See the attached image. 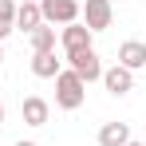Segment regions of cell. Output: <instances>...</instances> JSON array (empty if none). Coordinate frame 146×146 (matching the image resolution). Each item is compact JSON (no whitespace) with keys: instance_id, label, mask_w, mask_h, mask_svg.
<instances>
[{"instance_id":"1","label":"cell","mask_w":146,"mask_h":146,"mask_svg":"<svg viewBox=\"0 0 146 146\" xmlns=\"http://www.w3.org/2000/svg\"><path fill=\"white\" fill-rule=\"evenodd\" d=\"M83 99H87V83H83L71 67L55 75V107H59V111H79Z\"/></svg>"},{"instance_id":"2","label":"cell","mask_w":146,"mask_h":146,"mask_svg":"<svg viewBox=\"0 0 146 146\" xmlns=\"http://www.w3.org/2000/svg\"><path fill=\"white\" fill-rule=\"evenodd\" d=\"M67 63H71V71L83 79V83H95V79H103V59H99L95 48H83V51H71L67 55Z\"/></svg>"},{"instance_id":"3","label":"cell","mask_w":146,"mask_h":146,"mask_svg":"<svg viewBox=\"0 0 146 146\" xmlns=\"http://www.w3.org/2000/svg\"><path fill=\"white\" fill-rule=\"evenodd\" d=\"M40 16L44 24H75L79 20V0H40Z\"/></svg>"},{"instance_id":"4","label":"cell","mask_w":146,"mask_h":146,"mask_svg":"<svg viewBox=\"0 0 146 146\" xmlns=\"http://www.w3.org/2000/svg\"><path fill=\"white\" fill-rule=\"evenodd\" d=\"M115 20V4L111 0H83V24L87 32H107Z\"/></svg>"},{"instance_id":"5","label":"cell","mask_w":146,"mask_h":146,"mask_svg":"<svg viewBox=\"0 0 146 146\" xmlns=\"http://www.w3.org/2000/svg\"><path fill=\"white\" fill-rule=\"evenodd\" d=\"M99 83H103L115 99H119V95H130V91H134V71H126V67L115 63V67H103V79H99Z\"/></svg>"},{"instance_id":"6","label":"cell","mask_w":146,"mask_h":146,"mask_svg":"<svg viewBox=\"0 0 146 146\" xmlns=\"http://www.w3.org/2000/svg\"><path fill=\"white\" fill-rule=\"evenodd\" d=\"M20 115H24L28 126H48V119H51V103H48L44 95H28L24 103H20Z\"/></svg>"},{"instance_id":"7","label":"cell","mask_w":146,"mask_h":146,"mask_svg":"<svg viewBox=\"0 0 146 146\" xmlns=\"http://www.w3.org/2000/svg\"><path fill=\"white\" fill-rule=\"evenodd\" d=\"M91 36L95 32H87V24H67L63 32H59V44H63V55H71V51H83V48H91Z\"/></svg>"},{"instance_id":"8","label":"cell","mask_w":146,"mask_h":146,"mask_svg":"<svg viewBox=\"0 0 146 146\" xmlns=\"http://www.w3.org/2000/svg\"><path fill=\"white\" fill-rule=\"evenodd\" d=\"M59 71H63V59L55 55V48L51 51H32V75L36 79H55Z\"/></svg>"},{"instance_id":"9","label":"cell","mask_w":146,"mask_h":146,"mask_svg":"<svg viewBox=\"0 0 146 146\" xmlns=\"http://www.w3.org/2000/svg\"><path fill=\"white\" fill-rule=\"evenodd\" d=\"M119 67H126V71H142V67H146V44H142V40L119 44Z\"/></svg>"},{"instance_id":"10","label":"cell","mask_w":146,"mask_h":146,"mask_svg":"<svg viewBox=\"0 0 146 146\" xmlns=\"http://www.w3.org/2000/svg\"><path fill=\"white\" fill-rule=\"evenodd\" d=\"M130 142V126L126 122H103L99 126V146H126Z\"/></svg>"},{"instance_id":"11","label":"cell","mask_w":146,"mask_h":146,"mask_svg":"<svg viewBox=\"0 0 146 146\" xmlns=\"http://www.w3.org/2000/svg\"><path fill=\"white\" fill-rule=\"evenodd\" d=\"M40 24H44L40 4H16V28H20V32H36Z\"/></svg>"},{"instance_id":"12","label":"cell","mask_w":146,"mask_h":146,"mask_svg":"<svg viewBox=\"0 0 146 146\" xmlns=\"http://www.w3.org/2000/svg\"><path fill=\"white\" fill-rule=\"evenodd\" d=\"M28 40H32V51H51V48H55V28L40 24L36 32H28Z\"/></svg>"},{"instance_id":"13","label":"cell","mask_w":146,"mask_h":146,"mask_svg":"<svg viewBox=\"0 0 146 146\" xmlns=\"http://www.w3.org/2000/svg\"><path fill=\"white\" fill-rule=\"evenodd\" d=\"M16 32V0H0V44Z\"/></svg>"},{"instance_id":"14","label":"cell","mask_w":146,"mask_h":146,"mask_svg":"<svg viewBox=\"0 0 146 146\" xmlns=\"http://www.w3.org/2000/svg\"><path fill=\"white\" fill-rule=\"evenodd\" d=\"M16 4H40V0H16Z\"/></svg>"},{"instance_id":"15","label":"cell","mask_w":146,"mask_h":146,"mask_svg":"<svg viewBox=\"0 0 146 146\" xmlns=\"http://www.w3.org/2000/svg\"><path fill=\"white\" fill-rule=\"evenodd\" d=\"M0 126H4V103H0Z\"/></svg>"},{"instance_id":"16","label":"cell","mask_w":146,"mask_h":146,"mask_svg":"<svg viewBox=\"0 0 146 146\" xmlns=\"http://www.w3.org/2000/svg\"><path fill=\"white\" fill-rule=\"evenodd\" d=\"M126 146H146V142H134V138H130V142H126Z\"/></svg>"},{"instance_id":"17","label":"cell","mask_w":146,"mask_h":146,"mask_svg":"<svg viewBox=\"0 0 146 146\" xmlns=\"http://www.w3.org/2000/svg\"><path fill=\"white\" fill-rule=\"evenodd\" d=\"M16 146H36V142H16Z\"/></svg>"},{"instance_id":"18","label":"cell","mask_w":146,"mask_h":146,"mask_svg":"<svg viewBox=\"0 0 146 146\" xmlns=\"http://www.w3.org/2000/svg\"><path fill=\"white\" fill-rule=\"evenodd\" d=\"M0 55H4V51H0Z\"/></svg>"},{"instance_id":"19","label":"cell","mask_w":146,"mask_h":146,"mask_svg":"<svg viewBox=\"0 0 146 146\" xmlns=\"http://www.w3.org/2000/svg\"><path fill=\"white\" fill-rule=\"evenodd\" d=\"M79 4H83V0H79Z\"/></svg>"}]
</instances>
